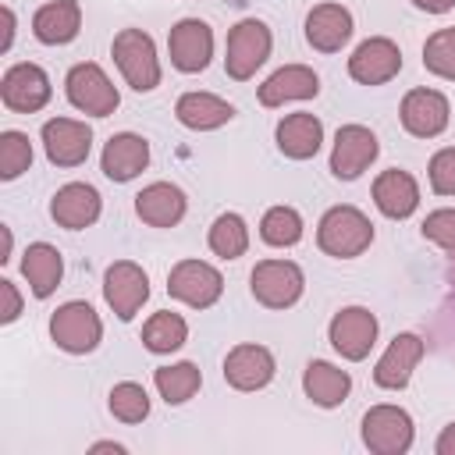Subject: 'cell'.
I'll return each mask as SVG.
<instances>
[{
	"mask_svg": "<svg viewBox=\"0 0 455 455\" xmlns=\"http://www.w3.org/2000/svg\"><path fill=\"white\" fill-rule=\"evenodd\" d=\"M373 206L391 217V220H405L419 210V185L409 171L402 167H387L373 178Z\"/></svg>",
	"mask_w": 455,
	"mask_h": 455,
	"instance_id": "cell-22",
	"label": "cell"
},
{
	"mask_svg": "<svg viewBox=\"0 0 455 455\" xmlns=\"http://www.w3.org/2000/svg\"><path fill=\"white\" fill-rule=\"evenodd\" d=\"M206 245H210V252L213 256H220V259H238V256H245V249H249V224H245V217L242 213H220L213 224H210V231H206Z\"/></svg>",
	"mask_w": 455,
	"mask_h": 455,
	"instance_id": "cell-32",
	"label": "cell"
},
{
	"mask_svg": "<svg viewBox=\"0 0 455 455\" xmlns=\"http://www.w3.org/2000/svg\"><path fill=\"white\" fill-rule=\"evenodd\" d=\"M402 71V50L387 36L363 39L348 57V75L359 85H384Z\"/></svg>",
	"mask_w": 455,
	"mask_h": 455,
	"instance_id": "cell-16",
	"label": "cell"
},
{
	"mask_svg": "<svg viewBox=\"0 0 455 455\" xmlns=\"http://www.w3.org/2000/svg\"><path fill=\"white\" fill-rule=\"evenodd\" d=\"M82 32V7L78 0H50L32 14V36L43 46H68Z\"/></svg>",
	"mask_w": 455,
	"mask_h": 455,
	"instance_id": "cell-24",
	"label": "cell"
},
{
	"mask_svg": "<svg viewBox=\"0 0 455 455\" xmlns=\"http://www.w3.org/2000/svg\"><path fill=\"white\" fill-rule=\"evenodd\" d=\"M412 437H416V427H412V416L402 405L380 402V405L366 409V416H363V444L373 455H405L412 448Z\"/></svg>",
	"mask_w": 455,
	"mask_h": 455,
	"instance_id": "cell-7",
	"label": "cell"
},
{
	"mask_svg": "<svg viewBox=\"0 0 455 455\" xmlns=\"http://www.w3.org/2000/svg\"><path fill=\"white\" fill-rule=\"evenodd\" d=\"M274 139H277V149L288 160H309L323 146V121L316 114H306V110L284 114L274 128Z\"/></svg>",
	"mask_w": 455,
	"mask_h": 455,
	"instance_id": "cell-25",
	"label": "cell"
},
{
	"mask_svg": "<svg viewBox=\"0 0 455 455\" xmlns=\"http://www.w3.org/2000/svg\"><path fill=\"white\" fill-rule=\"evenodd\" d=\"M302 391H306V398L313 405L334 409V405H341L348 398L352 377H348V370H341V366H334L327 359H309L306 370H302Z\"/></svg>",
	"mask_w": 455,
	"mask_h": 455,
	"instance_id": "cell-28",
	"label": "cell"
},
{
	"mask_svg": "<svg viewBox=\"0 0 455 455\" xmlns=\"http://www.w3.org/2000/svg\"><path fill=\"white\" fill-rule=\"evenodd\" d=\"M149 167V142L135 132H117L103 142V153H100V171L110 178V181H132L139 178L142 171Z\"/></svg>",
	"mask_w": 455,
	"mask_h": 455,
	"instance_id": "cell-21",
	"label": "cell"
},
{
	"mask_svg": "<svg viewBox=\"0 0 455 455\" xmlns=\"http://www.w3.org/2000/svg\"><path fill=\"white\" fill-rule=\"evenodd\" d=\"M50 341L60 352L85 355V352H92L103 341V320H100V313L89 302L71 299V302L53 309V316H50Z\"/></svg>",
	"mask_w": 455,
	"mask_h": 455,
	"instance_id": "cell-6",
	"label": "cell"
},
{
	"mask_svg": "<svg viewBox=\"0 0 455 455\" xmlns=\"http://www.w3.org/2000/svg\"><path fill=\"white\" fill-rule=\"evenodd\" d=\"M153 384L160 391V398L167 405H185L199 387H203V373L196 363L181 359V363H171V366H156L153 370Z\"/></svg>",
	"mask_w": 455,
	"mask_h": 455,
	"instance_id": "cell-31",
	"label": "cell"
},
{
	"mask_svg": "<svg viewBox=\"0 0 455 455\" xmlns=\"http://www.w3.org/2000/svg\"><path fill=\"white\" fill-rule=\"evenodd\" d=\"M0 323H14L21 316V291L11 277H0Z\"/></svg>",
	"mask_w": 455,
	"mask_h": 455,
	"instance_id": "cell-39",
	"label": "cell"
},
{
	"mask_svg": "<svg viewBox=\"0 0 455 455\" xmlns=\"http://www.w3.org/2000/svg\"><path fill=\"white\" fill-rule=\"evenodd\" d=\"M434 451L437 455H455V419L437 434V441H434Z\"/></svg>",
	"mask_w": 455,
	"mask_h": 455,
	"instance_id": "cell-41",
	"label": "cell"
},
{
	"mask_svg": "<svg viewBox=\"0 0 455 455\" xmlns=\"http://www.w3.org/2000/svg\"><path fill=\"white\" fill-rule=\"evenodd\" d=\"M302 213L295 206H270L263 217H259V238L274 249H291L302 242Z\"/></svg>",
	"mask_w": 455,
	"mask_h": 455,
	"instance_id": "cell-33",
	"label": "cell"
},
{
	"mask_svg": "<svg viewBox=\"0 0 455 455\" xmlns=\"http://www.w3.org/2000/svg\"><path fill=\"white\" fill-rule=\"evenodd\" d=\"M185 341H188V323H185L181 313L160 309V313H153V316L142 323V345H146L153 355H171V352H178Z\"/></svg>",
	"mask_w": 455,
	"mask_h": 455,
	"instance_id": "cell-30",
	"label": "cell"
},
{
	"mask_svg": "<svg viewBox=\"0 0 455 455\" xmlns=\"http://www.w3.org/2000/svg\"><path fill=\"white\" fill-rule=\"evenodd\" d=\"M188 210L185 192L174 181H153L135 196V213L149 228H174Z\"/></svg>",
	"mask_w": 455,
	"mask_h": 455,
	"instance_id": "cell-26",
	"label": "cell"
},
{
	"mask_svg": "<svg viewBox=\"0 0 455 455\" xmlns=\"http://www.w3.org/2000/svg\"><path fill=\"white\" fill-rule=\"evenodd\" d=\"M39 139L53 167H78L89 160V149H92V128L78 117H50Z\"/></svg>",
	"mask_w": 455,
	"mask_h": 455,
	"instance_id": "cell-13",
	"label": "cell"
},
{
	"mask_svg": "<svg viewBox=\"0 0 455 455\" xmlns=\"http://www.w3.org/2000/svg\"><path fill=\"white\" fill-rule=\"evenodd\" d=\"M423 352H427V345H423L419 334H412V331L395 334V338L387 341V348L380 352L377 366H373V384L384 387V391H402V387L409 384L412 370L419 366Z\"/></svg>",
	"mask_w": 455,
	"mask_h": 455,
	"instance_id": "cell-18",
	"label": "cell"
},
{
	"mask_svg": "<svg viewBox=\"0 0 455 455\" xmlns=\"http://www.w3.org/2000/svg\"><path fill=\"white\" fill-rule=\"evenodd\" d=\"M11 249H14V235H11L7 224H0V263L11 259Z\"/></svg>",
	"mask_w": 455,
	"mask_h": 455,
	"instance_id": "cell-43",
	"label": "cell"
},
{
	"mask_svg": "<svg viewBox=\"0 0 455 455\" xmlns=\"http://www.w3.org/2000/svg\"><path fill=\"white\" fill-rule=\"evenodd\" d=\"M380 153L377 135L366 124H341L331 146V174L338 181H355Z\"/></svg>",
	"mask_w": 455,
	"mask_h": 455,
	"instance_id": "cell-15",
	"label": "cell"
},
{
	"mask_svg": "<svg viewBox=\"0 0 455 455\" xmlns=\"http://www.w3.org/2000/svg\"><path fill=\"white\" fill-rule=\"evenodd\" d=\"M174 117L188 128V132H213L220 124H228L235 117V107L228 100H220L217 92H181L174 103Z\"/></svg>",
	"mask_w": 455,
	"mask_h": 455,
	"instance_id": "cell-29",
	"label": "cell"
},
{
	"mask_svg": "<svg viewBox=\"0 0 455 455\" xmlns=\"http://www.w3.org/2000/svg\"><path fill=\"white\" fill-rule=\"evenodd\" d=\"M370 242H373V224L359 206L338 203V206L323 210V217L316 224L320 252H327L334 259H355L370 249Z\"/></svg>",
	"mask_w": 455,
	"mask_h": 455,
	"instance_id": "cell-1",
	"label": "cell"
},
{
	"mask_svg": "<svg viewBox=\"0 0 455 455\" xmlns=\"http://www.w3.org/2000/svg\"><path fill=\"white\" fill-rule=\"evenodd\" d=\"M167 53H171V64L181 71V75H199L210 68L213 60V28L199 18H181L171 25L167 32Z\"/></svg>",
	"mask_w": 455,
	"mask_h": 455,
	"instance_id": "cell-11",
	"label": "cell"
},
{
	"mask_svg": "<svg viewBox=\"0 0 455 455\" xmlns=\"http://www.w3.org/2000/svg\"><path fill=\"white\" fill-rule=\"evenodd\" d=\"M32 167V142L25 132H0V181H14Z\"/></svg>",
	"mask_w": 455,
	"mask_h": 455,
	"instance_id": "cell-36",
	"label": "cell"
},
{
	"mask_svg": "<svg viewBox=\"0 0 455 455\" xmlns=\"http://www.w3.org/2000/svg\"><path fill=\"white\" fill-rule=\"evenodd\" d=\"M274 373H277V359L267 345L242 341L224 355V380L235 391H259L274 380Z\"/></svg>",
	"mask_w": 455,
	"mask_h": 455,
	"instance_id": "cell-17",
	"label": "cell"
},
{
	"mask_svg": "<svg viewBox=\"0 0 455 455\" xmlns=\"http://www.w3.org/2000/svg\"><path fill=\"white\" fill-rule=\"evenodd\" d=\"M107 409H110V416L121 419V423H142V419L149 416V395H146L142 384H135V380H121V384L110 387V395H107Z\"/></svg>",
	"mask_w": 455,
	"mask_h": 455,
	"instance_id": "cell-34",
	"label": "cell"
},
{
	"mask_svg": "<svg viewBox=\"0 0 455 455\" xmlns=\"http://www.w3.org/2000/svg\"><path fill=\"white\" fill-rule=\"evenodd\" d=\"M64 96L78 114H89V117H110L121 103L117 85L96 60H82L64 75Z\"/></svg>",
	"mask_w": 455,
	"mask_h": 455,
	"instance_id": "cell-4",
	"label": "cell"
},
{
	"mask_svg": "<svg viewBox=\"0 0 455 455\" xmlns=\"http://www.w3.org/2000/svg\"><path fill=\"white\" fill-rule=\"evenodd\" d=\"M249 291L267 309H288L306 291V274L295 259H259L249 274Z\"/></svg>",
	"mask_w": 455,
	"mask_h": 455,
	"instance_id": "cell-5",
	"label": "cell"
},
{
	"mask_svg": "<svg viewBox=\"0 0 455 455\" xmlns=\"http://www.w3.org/2000/svg\"><path fill=\"white\" fill-rule=\"evenodd\" d=\"M89 451H114V455H124V444H117V441H96Z\"/></svg>",
	"mask_w": 455,
	"mask_h": 455,
	"instance_id": "cell-44",
	"label": "cell"
},
{
	"mask_svg": "<svg viewBox=\"0 0 455 455\" xmlns=\"http://www.w3.org/2000/svg\"><path fill=\"white\" fill-rule=\"evenodd\" d=\"M220 291H224V277L206 259H178L167 274V295L192 309H210L220 299Z\"/></svg>",
	"mask_w": 455,
	"mask_h": 455,
	"instance_id": "cell-8",
	"label": "cell"
},
{
	"mask_svg": "<svg viewBox=\"0 0 455 455\" xmlns=\"http://www.w3.org/2000/svg\"><path fill=\"white\" fill-rule=\"evenodd\" d=\"M320 92V75L306 64H284L277 68L256 92V100L263 107H284V103H295V100H313Z\"/></svg>",
	"mask_w": 455,
	"mask_h": 455,
	"instance_id": "cell-23",
	"label": "cell"
},
{
	"mask_svg": "<svg viewBox=\"0 0 455 455\" xmlns=\"http://www.w3.org/2000/svg\"><path fill=\"white\" fill-rule=\"evenodd\" d=\"M110 57L121 71V78L135 89V92H153L160 85V57H156V43L149 32L142 28H121L110 43Z\"/></svg>",
	"mask_w": 455,
	"mask_h": 455,
	"instance_id": "cell-2",
	"label": "cell"
},
{
	"mask_svg": "<svg viewBox=\"0 0 455 455\" xmlns=\"http://www.w3.org/2000/svg\"><path fill=\"white\" fill-rule=\"evenodd\" d=\"M327 341L341 359L363 363L370 355V348L377 345V316L366 306H345L331 316Z\"/></svg>",
	"mask_w": 455,
	"mask_h": 455,
	"instance_id": "cell-10",
	"label": "cell"
},
{
	"mask_svg": "<svg viewBox=\"0 0 455 455\" xmlns=\"http://www.w3.org/2000/svg\"><path fill=\"white\" fill-rule=\"evenodd\" d=\"M21 277L28 281V291L36 299H50L64 277V256L50 242H32L21 252Z\"/></svg>",
	"mask_w": 455,
	"mask_h": 455,
	"instance_id": "cell-27",
	"label": "cell"
},
{
	"mask_svg": "<svg viewBox=\"0 0 455 455\" xmlns=\"http://www.w3.org/2000/svg\"><path fill=\"white\" fill-rule=\"evenodd\" d=\"M270 46H274V36H270L267 21H259V18H242V21L228 32V43H224V71H228V78L249 82V78L267 64Z\"/></svg>",
	"mask_w": 455,
	"mask_h": 455,
	"instance_id": "cell-3",
	"label": "cell"
},
{
	"mask_svg": "<svg viewBox=\"0 0 455 455\" xmlns=\"http://www.w3.org/2000/svg\"><path fill=\"white\" fill-rule=\"evenodd\" d=\"M427 178H430V188L437 196H455V146H444L430 156Z\"/></svg>",
	"mask_w": 455,
	"mask_h": 455,
	"instance_id": "cell-38",
	"label": "cell"
},
{
	"mask_svg": "<svg viewBox=\"0 0 455 455\" xmlns=\"http://www.w3.org/2000/svg\"><path fill=\"white\" fill-rule=\"evenodd\" d=\"M53 96V85H50V75L32 64V60H18L4 71L0 78V103L11 110V114H36L50 103Z\"/></svg>",
	"mask_w": 455,
	"mask_h": 455,
	"instance_id": "cell-9",
	"label": "cell"
},
{
	"mask_svg": "<svg viewBox=\"0 0 455 455\" xmlns=\"http://www.w3.org/2000/svg\"><path fill=\"white\" fill-rule=\"evenodd\" d=\"M412 7H419L427 14H444V11L455 7V0H412Z\"/></svg>",
	"mask_w": 455,
	"mask_h": 455,
	"instance_id": "cell-42",
	"label": "cell"
},
{
	"mask_svg": "<svg viewBox=\"0 0 455 455\" xmlns=\"http://www.w3.org/2000/svg\"><path fill=\"white\" fill-rule=\"evenodd\" d=\"M0 18H4V39H0V53H7V50H11V43H14V28H18V21H14V11H11V7H0Z\"/></svg>",
	"mask_w": 455,
	"mask_h": 455,
	"instance_id": "cell-40",
	"label": "cell"
},
{
	"mask_svg": "<svg viewBox=\"0 0 455 455\" xmlns=\"http://www.w3.org/2000/svg\"><path fill=\"white\" fill-rule=\"evenodd\" d=\"M103 299L117 320H132L149 299V277L132 259H114L103 274Z\"/></svg>",
	"mask_w": 455,
	"mask_h": 455,
	"instance_id": "cell-14",
	"label": "cell"
},
{
	"mask_svg": "<svg viewBox=\"0 0 455 455\" xmlns=\"http://www.w3.org/2000/svg\"><path fill=\"white\" fill-rule=\"evenodd\" d=\"M398 117H402V128L416 139H437L448 121H451V103L441 89H409L402 96V107H398Z\"/></svg>",
	"mask_w": 455,
	"mask_h": 455,
	"instance_id": "cell-12",
	"label": "cell"
},
{
	"mask_svg": "<svg viewBox=\"0 0 455 455\" xmlns=\"http://www.w3.org/2000/svg\"><path fill=\"white\" fill-rule=\"evenodd\" d=\"M352 11L334 4V0H323L316 7H309L306 14V43L320 53H338L348 39H352Z\"/></svg>",
	"mask_w": 455,
	"mask_h": 455,
	"instance_id": "cell-20",
	"label": "cell"
},
{
	"mask_svg": "<svg viewBox=\"0 0 455 455\" xmlns=\"http://www.w3.org/2000/svg\"><path fill=\"white\" fill-rule=\"evenodd\" d=\"M100 210H103V199L89 181H68L50 199V217L57 220V228H68V231L92 228L100 220Z\"/></svg>",
	"mask_w": 455,
	"mask_h": 455,
	"instance_id": "cell-19",
	"label": "cell"
},
{
	"mask_svg": "<svg viewBox=\"0 0 455 455\" xmlns=\"http://www.w3.org/2000/svg\"><path fill=\"white\" fill-rule=\"evenodd\" d=\"M423 68L444 82H455V25L437 28L423 43Z\"/></svg>",
	"mask_w": 455,
	"mask_h": 455,
	"instance_id": "cell-35",
	"label": "cell"
},
{
	"mask_svg": "<svg viewBox=\"0 0 455 455\" xmlns=\"http://www.w3.org/2000/svg\"><path fill=\"white\" fill-rule=\"evenodd\" d=\"M423 238L434 242V245L444 249V252H455V206L430 210V213L423 217Z\"/></svg>",
	"mask_w": 455,
	"mask_h": 455,
	"instance_id": "cell-37",
	"label": "cell"
}]
</instances>
